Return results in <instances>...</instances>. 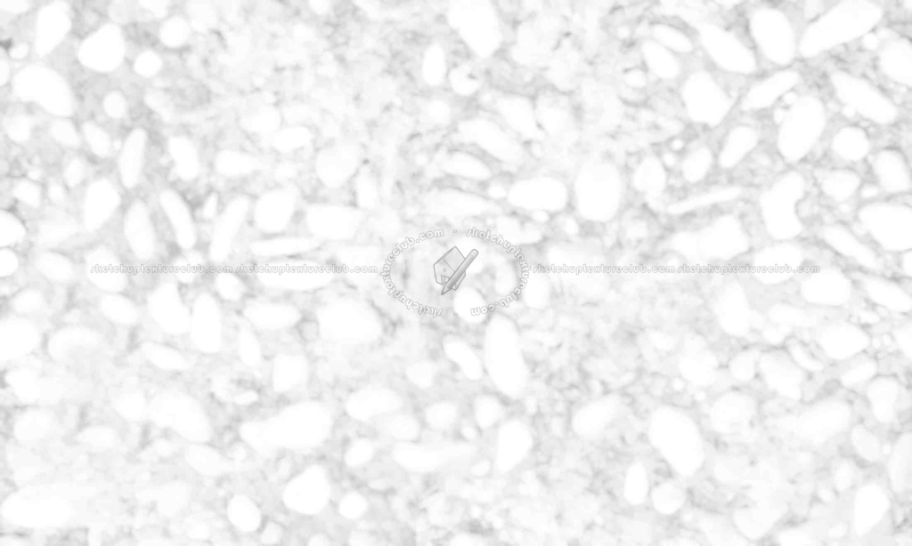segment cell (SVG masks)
<instances>
[{
  "label": "cell",
  "mask_w": 912,
  "mask_h": 546,
  "mask_svg": "<svg viewBox=\"0 0 912 546\" xmlns=\"http://www.w3.org/2000/svg\"><path fill=\"white\" fill-rule=\"evenodd\" d=\"M225 192L214 185L193 202V207L197 220L203 232L207 230L219 216L224 203Z\"/></svg>",
  "instance_id": "cell-32"
},
{
  "label": "cell",
  "mask_w": 912,
  "mask_h": 546,
  "mask_svg": "<svg viewBox=\"0 0 912 546\" xmlns=\"http://www.w3.org/2000/svg\"><path fill=\"white\" fill-rule=\"evenodd\" d=\"M824 252L810 237L763 240L737 270L761 301L785 295L802 271Z\"/></svg>",
  "instance_id": "cell-3"
},
{
  "label": "cell",
  "mask_w": 912,
  "mask_h": 546,
  "mask_svg": "<svg viewBox=\"0 0 912 546\" xmlns=\"http://www.w3.org/2000/svg\"><path fill=\"white\" fill-rule=\"evenodd\" d=\"M850 269L894 275L891 261L851 227L849 221L823 216L810 228V237Z\"/></svg>",
  "instance_id": "cell-11"
},
{
  "label": "cell",
  "mask_w": 912,
  "mask_h": 546,
  "mask_svg": "<svg viewBox=\"0 0 912 546\" xmlns=\"http://www.w3.org/2000/svg\"><path fill=\"white\" fill-rule=\"evenodd\" d=\"M306 198L297 183L268 182L252 195V235L270 236L298 229Z\"/></svg>",
  "instance_id": "cell-14"
},
{
  "label": "cell",
  "mask_w": 912,
  "mask_h": 546,
  "mask_svg": "<svg viewBox=\"0 0 912 546\" xmlns=\"http://www.w3.org/2000/svg\"><path fill=\"white\" fill-rule=\"evenodd\" d=\"M30 225L33 246L37 247L66 248L68 244L83 237L73 209L47 205Z\"/></svg>",
  "instance_id": "cell-25"
},
{
  "label": "cell",
  "mask_w": 912,
  "mask_h": 546,
  "mask_svg": "<svg viewBox=\"0 0 912 546\" xmlns=\"http://www.w3.org/2000/svg\"><path fill=\"white\" fill-rule=\"evenodd\" d=\"M307 309L317 337L311 347L322 343L354 349L363 345L373 330L370 307L358 292L342 283L315 297Z\"/></svg>",
  "instance_id": "cell-4"
},
{
  "label": "cell",
  "mask_w": 912,
  "mask_h": 546,
  "mask_svg": "<svg viewBox=\"0 0 912 546\" xmlns=\"http://www.w3.org/2000/svg\"><path fill=\"white\" fill-rule=\"evenodd\" d=\"M82 282L93 293H132L134 274L115 237L88 239L77 254Z\"/></svg>",
  "instance_id": "cell-12"
},
{
  "label": "cell",
  "mask_w": 912,
  "mask_h": 546,
  "mask_svg": "<svg viewBox=\"0 0 912 546\" xmlns=\"http://www.w3.org/2000/svg\"><path fill=\"white\" fill-rule=\"evenodd\" d=\"M363 213L350 201L337 198L307 197L298 229L322 246H336L359 238Z\"/></svg>",
  "instance_id": "cell-13"
},
{
  "label": "cell",
  "mask_w": 912,
  "mask_h": 546,
  "mask_svg": "<svg viewBox=\"0 0 912 546\" xmlns=\"http://www.w3.org/2000/svg\"><path fill=\"white\" fill-rule=\"evenodd\" d=\"M256 291L309 303L341 283L333 264L322 254L248 263Z\"/></svg>",
  "instance_id": "cell-5"
},
{
  "label": "cell",
  "mask_w": 912,
  "mask_h": 546,
  "mask_svg": "<svg viewBox=\"0 0 912 546\" xmlns=\"http://www.w3.org/2000/svg\"><path fill=\"white\" fill-rule=\"evenodd\" d=\"M252 195L236 189L225 192L222 211L215 222L203 232L202 248L210 267L229 263H247L246 245L250 229Z\"/></svg>",
  "instance_id": "cell-8"
},
{
  "label": "cell",
  "mask_w": 912,
  "mask_h": 546,
  "mask_svg": "<svg viewBox=\"0 0 912 546\" xmlns=\"http://www.w3.org/2000/svg\"><path fill=\"white\" fill-rule=\"evenodd\" d=\"M204 285L232 312H238L256 292L248 263L210 267Z\"/></svg>",
  "instance_id": "cell-24"
},
{
  "label": "cell",
  "mask_w": 912,
  "mask_h": 546,
  "mask_svg": "<svg viewBox=\"0 0 912 546\" xmlns=\"http://www.w3.org/2000/svg\"><path fill=\"white\" fill-rule=\"evenodd\" d=\"M805 337L831 367L872 350V331L846 313L826 316Z\"/></svg>",
  "instance_id": "cell-15"
},
{
  "label": "cell",
  "mask_w": 912,
  "mask_h": 546,
  "mask_svg": "<svg viewBox=\"0 0 912 546\" xmlns=\"http://www.w3.org/2000/svg\"><path fill=\"white\" fill-rule=\"evenodd\" d=\"M30 222L12 207H1L0 247L19 249L26 253L32 248Z\"/></svg>",
  "instance_id": "cell-28"
},
{
  "label": "cell",
  "mask_w": 912,
  "mask_h": 546,
  "mask_svg": "<svg viewBox=\"0 0 912 546\" xmlns=\"http://www.w3.org/2000/svg\"><path fill=\"white\" fill-rule=\"evenodd\" d=\"M210 264L202 247L189 251H179L171 258L166 272L191 291L205 284Z\"/></svg>",
  "instance_id": "cell-27"
},
{
  "label": "cell",
  "mask_w": 912,
  "mask_h": 546,
  "mask_svg": "<svg viewBox=\"0 0 912 546\" xmlns=\"http://www.w3.org/2000/svg\"><path fill=\"white\" fill-rule=\"evenodd\" d=\"M89 312L110 331L130 332L142 326V301L132 293H93Z\"/></svg>",
  "instance_id": "cell-23"
},
{
  "label": "cell",
  "mask_w": 912,
  "mask_h": 546,
  "mask_svg": "<svg viewBox=\"0 0 912 546\" xmlns=\"http://www.w3.org/2000/svg\"><path fill=\"white\" fill-rule=\"evenodd\" d=\"M308 306L297 300L256 291L237 312L269 342L297 334Z\"/></svg>",
  "instance_id": "cell-16"
},
{
  "label": "cell",
  "mask_w": 912,
  "mask_h": 546,
  "mask_svg": "<svg viewBox=\"0 0 912 546\" xmlns=\"http://www.w3.org/2000/svg\"><path fill=\"white\" fill-rule=\"evenodd\" d=\"M159 213L179 251L202 247V230L194 207L183 191L175 188L161 189L154 202Z\"/></svg>",
  "instance_id": "cell-19"
},
{
  "label": "cell",
  "mask_w": 912,
  "mask_h": 546,
  "mask_svg": "<svg viewBox=\"0 0 912 546\" xmlns=\"http://www.w3.org/2000/svg\"><path fill=\"white\" fill-rule=\"evenodd\" d=\"M892 269L895 276L912 280V250L905 251L892 257Z\"/></svg>",
  "instance_id": "cell-35"
},
{
  "label": "cell",
  "mask_w": 912,
  "mask_h": 546,
  "mask_svg": "<svg viewBox=\"0 0 912 546\" xmlns=\"http://www.w3.org/2000/svg\"><path fill=\"white\" fill-rule=\"evenodd\" d=\"M761 309L763 325L775 330L784 340L792 334L807 336L826 316L832 314L810 309L784 295L761 301Z\"/></svg>",
  "instance_id": "cell-20"
},
{
  "label": "cell",
  "mask_w": 912,
  "mask_h": 546,
  "mask_svg": "<svg viewBox=\"0 0 912 546\" xmlns=\"http://www.w3.org/2000/svg\"><path fill=\"white\" fill-rule=\"evenodd\" d=\"M782 346L794 364L808 375H822L832 368L804 336L792 334L785 340Z\"/></svg>",
  "instance_id": "cell-29"
},
{
  "label": "cell",
  "mask_w": 912,
  "mask_h": 546,
  "mask_svg": "<svg viewBox=\"0 0 912 546\" xmlns=\"http://www.w3.org/2000/svg\"><path fill=\"white\" fill-rule=\"evenodd\" d=\"M28 269L32 277L53 287L71 289L82 282L78 258L66 248L32 246Z\"/></svg>",
  "instance_id": "cell-22"
},
{
  "label": "cell",
  "mask_w": 912,
  "mask_h": 546,
  "mask_svg": "<svg viewBox=\"0 0 912 546\" xmlns=\"http://www.w3.org/2000/svg\"><path fill=\"white\" fill-rule=\"evenodd\" d=\"M889 338V349L892 354L911 365L912 357V317L889 321L884 327Z\"/></svg>",
  "instance_id": "cell-31"
},
{
  "label": "cell",
  "mask_w": 912,
  "mask_h": 546,
  "mask_svg": "<svg viewBox=\"0 0 912 546\" xmlns=\"http://www.w3.org/2000/svg\"><path fill=\"white\" fill-rule=\"evenodd\" d=\"M125 204L119 189L110 180L93 181L74 205L82 236L91 239L106 235L115 228Z\"/></svg>",
  "instance_id": "cell-18"
},
{
  "label": "cell",
  "mask_w": 912,
  "mask_h": 546,
  "mask_svg": "<svg viewBox=\"0 0 912 546\" xmlns=\"http://www.w3.org/2000/svg\"><path fill=\"white\" fill-rule=\"evenodd\" d=\"M189 328L184 346L196 357L217 361L227 353L233 317L203 285L188 291Z\"/></svg>",
  "instance_id": "cell-9"
},
{
  "label": "cell",
  "mask_w": 912,
  "mask_h": 546,
  "mask_svg": "<svg viewBox=\"0 0 912 546\" xmlns=\"http://www.w3.org/2000/svg\"><path fill=\"white\" fill-rule=\"evenodd\" d=\"M859 298L888 321L912 315V280L895 275L850 269Z\"/></svg>",
  "instance_id": "cell-17"
},
{
  "label": "cell",
  "mask_w": 912,
  "mask_h": 546,
  "mask_svg": "<svg viewBox=\"0 0 912 546\" xmlns=\"http://www.w3.org/2000/svg\"><path fill=\"white\" fill-rule=\"evenodd\" d=\"M851 227L891 261L912 250V206L906 197H877L858 202Z\"/></svg>",
  "instance_id": "cell-6"
},
{
  "label": "cell",
  "mask_w": 912,
  "mask_h": 546,
  "mask_svg": "<svg viewBox=\"0 0 912 546\" xmlns=\"http://www.w3.org/2000/svg\"><path fill=\"white\" fill-rule=\"evenodd\" d=\"M28 253L15 248L0 247V279H16L29 276Z\"/></svg>",
  "instance_id": "cell-33"
},
{
  "label": "cell",
  "mask_w": 912,
  "mask_h": 546,
  "mask_svg": "<svg viewBox=\"0 0 912 546\" xmlns=\"http://www.w3.org/2000/svg\"><path fill=\"white\" fill-rule=\"evenodd\" d=\"M142 293V326L149 336L184 345L190 321L188 291L164 271Z\"/></svg>",
  "instance_id": "cell-10"
},
{
  "label": "cell",
  "mask_w": 912,
  "mask_h": 546,
  "mask_svg": "<svg viewBox=\"0 0 912 546\" xmlns=\"http://www.w3.org/2000/svg\"><path fill=\"white\" fill-rule=\"evenodd\" d=\"M310 128L305 124H297L281 130L275 138V145L284 155L300 154V149H305L311 142Z\"/></svg>",
  "instance_id": "cell-34"
},
{
  "label": "cell",
  "mask_w": 912,
  "mask_h": 546,
  "mask_svg": "<svg viewBox=\"0 0 912 546\" xmlns=\"http://www.w3.org/2000/svg\"><path fill=\"white\" fill-rule=\"evenodd\" d=\"M784 296L827 313H847L860 299L848 268L826 250L802 271Z\"/></svg>",
  "instance_id": "cell-7"
},
{
  "label": "cell",
  "mask_w": 912,
  "mask_h": 546,
  "mask_svg": "<svg viewBox=\"0 0 912 546\" xmlns=\"http://www.w3.org/2000/svg\"><path fill=\"white\" fill-rule=\"evenodd\" d=\"M113 236L136 277L151 283L177 252L154 203L134 197L125 204Z\"/></svg>",
  "instance_id": "cell-1"
},
{
  "label": "cell",
  "mask_w": 912,
  "mask_h": 546,
  "mask_svg": "<svg viewBox=\"0 0 912 546\" xmlns=\"http://www.w3.org/2000/svg\"><path fill=\"white\" fill-rule=\"evenodd\" d=\"M324 246L313 237L296 229L270 235H252L246 245L247 263L268 262L319 254Z\"/></svg>",
  "instance_id": "cell-21"
},
{
  "label": "cell",
  "mask_w": 912,
  "mask_h": 546,
  "mask_svg": "<svg viewBox=\"0 0 912 546\" xmlns=\"http://www.w3.org/2000/svg\"><path fill=\"white\" fill-rule=\"evenodd\" d=\"M840 384L851 389L865 387L880 372V363L871 351L861 354L835 367Z\"/></svg>",
  "instance_id": "cell-30"
},
{
  "label": "cell",
  "mask_w": 912,
  "mask_h": 546,
  "mask_svg": "<svg viewBox=\"0 0 912 546\" xmlns=\"http://www.w3.org/2000/svg\"><path fill=\"white\" fill-rule=\"evenodd\" d=\"M712 274L716 281L704 301L712 333L738 346L761 343L764 320L755 292L738 270Z\"/></svg>",
  "instance_id": "cell-2"
},
{
  "label": "cell",
  "mask_w": 912,
  "mask_h": 546,
  "mask_svg": "<svg viewBox=\"0 0 912 546\" xmlns=\"http://www.w3.org/2000/svg\"><path fill=\"white\" fill-rule=\"evenodd\" d=\"M0 340L2 351L34 352L45 345L46 333L45 322L2 311Z\"/></svg>",
  "instance_id": "cell-26"
}]
</instances>
